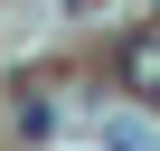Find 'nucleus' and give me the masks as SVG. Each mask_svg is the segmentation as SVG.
Segmentation results:
<instances>
[{
  "label": "nucleus",
  "instance_id": "obj_2",
  "mask_svg": "<svg viewBox=\"0 0 160 151\" xmlns=\"http://www.w3.org/2000/svg\"><path fill=\"white\" fill-rule=\"evenodd\" d=\"M104 151H160V123H141V113H104Z\"/></svg>",
  "mask_w": 160,
  "mask_h": 151
},
{
  "label": "nucleus",
  "instance_id": "obj_1",
  "mask_svg": "<svg viewBox=\"0 0 160 151\" xmlns=\"http://www.w3.org/2000/svg\"><path fill=\"white\" fill-rule=\"evenodd\" d=\"M122 85L160 104V29H141V38H122Z\"/></svg>",
  "mask_w": 160,
  "mask_h": 151
}]
</instances>
